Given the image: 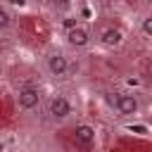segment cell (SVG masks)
<instances>
[{
  "mask_svg": "<svg viewBox=\"0 0 152 152\" xmlns=\"http://www.w3.org/2000/svg\"><path fill=\"white\" fill-rule=\"evenodd\" d=\"M45 114L50 116V121L64 124V121L71 119V114H74V102H71L64 93H52V95L45 100Z\"/></svg>",
  "mask_w": 152,
  "mask_h": 152,
  "instance_id": "cell-1",
  "label": "cell"
},
{
  "mask_svg": "<svg viewBox=\"0 0 152 152\" xmlns=\"http://www.w3.org/2000/svg\"><path fill=\"white\" fill-rule=\"evenodd\" d=\"M0 81H2V71H0Z\"/></svg>",
  "mask_w": 152,
  "mask_h": 152,
  "instance_id": "cell-14",
  "label": "cell"
},
{
  "mask_svg": "<svg viewBox=\"0 0 152 152\" xmlns=\"http://www.w3.org/2000/svg\"><path fill=\"white\" fill-rule=\"evenodd\" d=\"M71 135H74V142L81 145V147H90V145L97 140V131H95V126H90V124H76Z\"/></svg>",
  "mask_w": 152,
  "mask_h": 152,
  "instance_id": "cell-7",
  "label": "cell"
},
{
  "mask_svg": "<svg viewBox=\"0 0 152 152\" xmlns=\"http://www.w3.org/2000/svg\"><path fill=\"white\" fill-rule=\"evenodd\" d=\"M2 147H5V145H2V142H0V150H2Z\"/></svg>",
  "mask_w": 152,
  "mask_h": 152,
  "instance_id": "cell-13",
  "label": "cell"
},
{
  "mask_svg": "<svg viewBox=\"0 0 152 152\" xmlns=\"http://www.w3.org/2000/svg\"><path fill=\"white\" fill-rule=\"evenodd\" d=\"M2 55H5V45L0 43V59H2Z\"/></svg>",
  "mask_w": 152,
  "mask_h": 152,
  "instance_id": "cell-12",
  "label": "cell"
},
{
  "mask_svg": "<svg viewBox=\"0 0 152 152\" xmlns=\"http://www.w3.org/2000/svg\"><path fill=\"white\" fill-rule=\"evenodd\" d=\"M12 24H14V17H12V12L7 10V5H5V2H0V31H7V28H12Z\"/></svg>",
  "mask_w": 152,
  "mask_h": 152,
  "instance_id": "cell-8",
  "label": "cell"
},
{
  "mask_svg": "<svg viewBox=\"0 0 152 152\" xmlns=\"http://www.w3.org/2000/svg\"><path fill=\"white\" fill-rule=\"evenodd\" d=\"M112 104H114V109L121 119H135L142 109V102H140L138 93H116Z\"/></svg>",
  "mask_w": 152,
  "mask_h": 152,
  "instance_id": "cell-4",
  "label": "cell"
},
{
  "mask_svg": "<svg viewBox=\"0 0 152 152\" xmlns=\"http://www.w3.org/2000/svg\"><path fill=\"white\" fill-rule=\"evenodd\" d=\"M97 40H100L102 48L114 50V48H119V45L126 40V33H124V28H119V26H104V28L97 33Z\"/></svg>",
  "mask_w": 152,
  "mask_h": 152,
  "instance_id": "cell-6",
  "label": "cell"
},
{
  "mask_svg": "<svg viewBox=\"0 0 152 152\" xmlns=\"http://www.w3.org/2000/svg\"><path fill=\"white\" fill-rule=\"evenodd\" d=\"M43 64H45L48 76L55 78V81L66 78V76H69V69H71L69 57H66L64 50H59V48H50V50L45 52V57H43Z\"/></svg>",
  "mask_w": 152,
  "mask_h": 152,
  "instance_id": "cell-2",
  "label": "cell"
},
{
  "mask_svg": "<svg viewBox=\"0 0 152 152\" xmlns=\"http://www.w3.org/2000/svg\"><path fill=\"white\" fill-rule=\"evenodd\" d=\"M14 100H17V107H19L21 112H33V109H38L40 102H43V90H40L36 83H24V86L17 88Z\"/></svg>",
  "mask_w": 152,
  "mask_h": 152,
  "instance_id": "cell-3",
  "label": "cell"
},
{
  "mask_svg": "<svg viewBox=\"0 0 152 152\" xmlns=\"http://www.w3.org/2000/svg\"><path fill=\"white\" fill-rule=\"evenodd\" d=\"M64 38H66V45H69V48H74V50H83V48H88V45H90L93 33H90V28H88V26L76 24V26H71V28H66V31H64Z\"/></svg>",
  "mask_w": 152,
  "mask_h": 152,
  "instance_id": "cell-5",
  "label": "cell"
},
{
  "mask_svg": "<svg viewBox=\"0 0 152 152\" xmlns=\"http://www.w3.org/2000/svg\"><path fill=\"white\" fill-rule=\"evenodd\" d=\"M76 24H78V19H76L74 14H66V17H64V21H62L64 31H66V28H71V26H76Z\"/></svg>",
  "mask_w": 152,
  "mask_h": 152,
  "instance_id": "cell-11",
  "label": "cell"
},
{
  "mask_svg": "<svg viewBox=\"0 0 152 152\" xmlns=\"http://www.w3.org/2000/svg\"><path fill=\"white\" fill-rule=\"evenodd\" d=\"M52 7L59 12H69L71 10V0H52Z\"/></svg>",
  "mask_w": 152,
  "mask_h": 152,
  "instance_id": "cell-10",
  "label": "cell"
},
{
  "mask_svg": "<svg viewBox=\"0 0 152 152\" xmlns=\"http://www.w3.org/2000/svg\"><path fill=\"white\" fill-rule=\"evenodd\" d=\"M140 28H142V36H145V38H150V36H152V17H142Z\"/></svg>",
  "mask_w": 152,
  "mask_h": 152,
  "instance_id": "cell-9",
  "label": "cell"
}]
</instances>
